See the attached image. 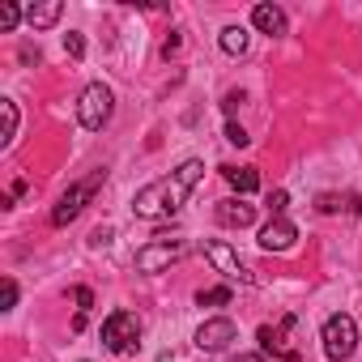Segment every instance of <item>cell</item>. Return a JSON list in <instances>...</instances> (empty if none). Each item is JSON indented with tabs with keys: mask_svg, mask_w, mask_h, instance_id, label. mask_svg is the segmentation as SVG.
I'll return each mask as SVG.
<instances>
[{
	"mask_svg": "<svg viewBox=\"0 0 362 362\" xmlns=\"http://www.w3.org/2000/svg\"><path fill=\"white\" fill-rule=\"evenodd\" d=\"M226 141H230V145H247L252 136H247V132H243V128H239V124L230 119V124H226Z\"/></svg>",
	"mask_w": 362,
	"mask_h": 362,
	"instance_id": "cell-23",
	"label": "cell"
},
{
	"mask_svg": "<svg viewBox=\"0 0 362 362\" xmlns=\"http://www.w3.org/2000/svg\"><path fill=\"white\" fill-rule=\"evenodd\" d=\"M294 328H298V320H294V315H286L281 324H260V332H256L260 354H269L273 362H303L298 345L290 341V332H294Z\"/></svg>",
	"mask_w": 362,
	"mask_h": 362,
	"instance_id": "cell-5",
	"label": "cell"
},
{
	"mask_svg": "<svg viewBox=\"0 0 362 362\" xmlns=\"http://www.w3.org/2000/svg\"><path fill=\"white\" fill-rule=\"evenodd\" d=\"M235 362H273V358H269V354H239Z\"/></svg>",
	"mask_w": 362,
	"mask_h": 362,
	"instance_id": "cell-27",
	"label": "cell"
},
{
	"mask_svg": "<svg viewBox=\"0 0 362 362\" xmlns=\"http://www.w3.org/2000/svg\"><path fill=\"white\" fill-rule=\"evenodd\" d=\"M0 111H5V136H0V145H13V136H18V103L0 98Z\"/></svg>",
	"mask_w": 362,
	"mask_h": 362,
	"instance_id": "cell-16",
	"label": "cell"
},
{
	"mask_svg": "<svg viewBox=\"0 0 362 362\" xmlns=\"http://www.w3.org/2000/svg\"><path fill=\"white\" fill-rule=\"evenodd\" d=\"M18 22H22V9H18V5H0V30L9 35Z\"/></svg>",
	"mask_w": 362,
	"mask_h": 362,
	"instance_id": "cell-19",
	"label": "cell"
},
{
	"mask_svg": "<svg viewBox=\"0 0 362 362\" xmlns=\"http://www.w3.org/2000/svg\"><path fill=\"white\" fill-rule=\"evenodd\" d=\"M175 52H179V30H175V35H170V39H166V43H162V56H166V60H170V56H175Z\"/></svg>",
	"mask_w": 362,
	"mask_h": 362,
	"instance_id": "cell-25",
	"label": "cell"
},
{
	"mask_svg": "<svg viewBox=\"0 0 362 362\" xmlns=\"http://www.w3.org/2000/svg\"><path fill=\"white\" fill-rule=\"evenodd\" d=\"M13 307H18V281L5 277L0 281V311H13Z\"/></svg>",
	"mask_w": 362,
	"mask_h": 362,
	"instance_id": "cell-18",
	"label": "cell"
},
{
	"mask_svg": "<svg viewBox=\"0 0 362 362\" xmlns=\"http://www.w3.org/2000/svg\"><path fill=\"white\" fill-rule=\"evenodd\" d=\"M252 22H256V30H264V35H286V13H281L277 5H256V9H252Z\"/></svg>",
	"mask_w": 362,
	"mask_h": 362,
	"instance_id": "cell-13",
	"label": "cell"
},
{
	"mask_svg": "<svg viewBox=\"0 0 362 362\" xmlns=\"http://www.w3.org/2000/svg\"><path fill=\"white\" fill-rule=\"evenodd\" d=\"M73 298H77V311H81V315L94 307V290H90V286H77V290H73Z\"/></svg>",
	"mask_w": 362,
	"mask_h": 362,
	"instance_id": "cell-21",
	"label": "cell"
},
{
	"mask_svg": "<svg viewBox=\"0 0 362 362\" xmlns=\"http://www.w3.org/2000/svg\"><path fill=\"white\" fill-rule=\"evenodd\" d=\"M201 175H205V166H201L197 158H188L179 170H170V175L153 179V184H145V188L132 197V214H136V218H145V222L175 218L179 209L188 205V192L201 184Z\"/></svg>",
	"mask_w": 362,
	"mask_h": 362,
	"instance_id": "cell-1",
	"label": "cell"
},
{
	"mask_svg": "<svg viewBox=\"0 0 362 362\" xmlns=\"http://www.w3.org/2000/svg\"><path fill=\"white\" fill-rule=\"evenodd\" d=\"M218 222L222 226H230V230H243V226H252L256 222V209L243 201V197H230V201H218Z\"/></svg>",
	"mask_w": 362,
	"mask_h": 362,
	"instance_id": "cell-11",
	"label": "cell"
},
{
	"mask_svg": "<svg viewBox=\"0 0 362 362\" xmlns=\"http://www.w3.org/2000/svg\"><path fill=\"white\" fill-rule=\"evenodd\" d=\"M247 43H252V39H247L243 26H226V30H222V52H226V56H243Z\"/></svg>",
	"mask_w": 362,
	"mask_h": 362,
	"instance_id": "cell-15",
	"label": "cell"
},
{
	"mask_svg": "<svg viewBox=\"0 0 362 362\" xmlns=\"http://www.w3.org/2000/svg\"><path fill=\"white\" fill-rule=\"evenodd\" d=\"M222 175H226V184H230L239 197H252V192L260 188V175H256V166H222Z\"/></svg>",
	"mask_w": 362,
	"mask_h": 362,
	"instance_id": "cell-12",
	"label": "cell"
},
{
	"mask_svg": "<svg viewBox=\"0 0 362 362\" xmlns=\"http://www.w3.org/2000/svg\"><path fill=\"white\" fill-rule=\"evenodd\" d=\"M90 243H94V247H107V243H111V230H94V239H90Z\"/></svg>",
	"mask_w": 362,
	"mask_h": 362,
	"instance_id": "cell-26",
	"label": "cell"
},
{
	"mask_svg": "<svg viewBox=\"0 0 362 362\" xmlns=\"http://www.w3.org/2000/svg\"><path fill=\"white\" fill-rule=\"evenodd\" d=\"M60 13H64L60 0H43V5H30V9H26V22H30L35 30H47V26L60 22Z\"/></svg>",
	"mask_w": 362,
	"mask_h": 362,
	"instance_id": "cell-14",
	"label": "cell"
},
{
	"mask_svg": "<svg viewBox=\"0 0 362 362\" xmlns=\"http://www.w3.org/2000/svg\"><path fill=\"white\" fill-rule=\"evenodd\" d=\"M320 341H324V358H328V362L354 358V345H358V324H354V315H345V311L328 315L324 328H320Z\"/></svg>",
	"mask_w": 362,
	"mask_h": 362,
	"instance_id": "cell-2",
	"label": "cell"
},
{
	"mask_svg": "<svg viewBox=\"0 0 362 362\" xmlns=\"http://www.w3.org/2000/svg\"><path fill=\"white\" fill-rule=\"evenodd\" d=\"M230 298H235V294H230V286H214V290H201V294H197V303H201V307H226Z\"/></svg>",
	"mask_w": 362,
	"mask_h": 362,
	"instance_id": "cell-17",
	"label": "cell"
},
{
	"mask_svg": "<svg viewBox=\"0 0 362 362\" xmlns=\"http://www.w3.org/2000/svg\"><path fill=\"white\" fill-rule=\"evenodd\" d=\"M103 184H107V170H90V175L81 179V184H73V188L60 197V205L52 209V226H69V222H73V218H77V214L94 201V192H98Z\"/></svg>",
	"mask_w": 362,
	"mask_h": 362,
	"instance_id": "cell-3",
	"label": "cell"
},
{
	"mask_svg": "<svg viewBox=\"0 0 362 362\" xmlns=\"http://www.w3.org/2000/svg\"><path fill=\"white\" fill-rule=\"evenodd\" d=\"M315 209H320V214H337V209H341V201H337V197H320V205H315Z\"/></svg>",
	"mask_w": 362,
	"mask_h": 362,
	"instance_id": "cell-24",
	"label": "cell"
},
{
	"mask_svg": "<svg viewBox=\"0 0 362 362\" xmlns=\"http://www.w3.org/2000/svg\"><path fill=\"white\" fill-rule=\"evenodd\" d=\"M22 60L26 64H39V47H22Z\"/></svg>",
	"mask_w": 362,
	"mask_h": 362,
	"instance_id": "cell-28",
	"label": "cell"
},
{
	"mask_svg": "<svg viewBox=\"0 0 362 362\" xmlns=\"http://www.w3.org/2000/svg\"><path fill=\"white\" fill-rule=\"evenodd\" d=\"M184 252H188L184 243H149L136 252V273H162L175 260H184Z\"/></svg>",
	"mask_w": 362,
	"mask_h": 362,
	"instance_id": "cell-8",
	"label": "cell"
},
{
	"mask_svg": "<svg viewBox=\"0 0 362 362\" xmlns=\"http://www.w3.org/2000/svg\"><path fill=\"white\" fill-rule=\"evenodd\" d=\"M111 111H115V94H111L103 81H94V86L81 90V98H77V119H81V128L103 132V128L111 124Z\"/></svg>",
	"mask_w": 362,
	"mask_h": 362,
	"instance_id": "cell-4",
	"label": "cell"
},
{
	"mask_svg": "<svg viewBox=\"0 0 362 362\" xmlns=\"http://www.w3.org/2000/svg\"><path fill=\"white\" fill-rule=\"evenodd\" d=\"M64 52H69V56H73V60H81V56H86V39H81V35H73V30H69V35H64Z\"/></svg>",
	"mask_w": 362,
	"mask_h": 362,
	"instance_id": "cell-20",
	"label": "cell"
},
{
	"mask_svg": "<svg viewBox=\"0 0 362 362\" xmlns=\"http://www.w3.org/2000/svg\"><path fill=\"white\" fill-rule=\"evenodd\" d=\"M205 260L226 277V281H239V286H256V273L239 260V252L230 247V243H222V239H205Z\"/></svg>",
	"mask_w": 362,
	"mask_h": 362,
	"instance_id": "cell-7",
	"label": "cell"
},
{
	"mask_svg": "<svg viewBox=\"0 0 362 362\" xmlns=\"http://www.w3.org/2000/svg\"><path fill=\"white\" fill-rule=\"evenodd\" d=\"M294 239H298V226H294L290 218H273V222L260 230V239H256V243H260L264 252H290V247H294Z\"/></svg>",
	"mask_w": 362,
	"mask_h": 362,
	"instance_id": "cell-10",
	"label": "cell"
},
{
	"mask_svg": "<svg viewBox=\"0 0 362 362\" xmlns=\"http://www.w3.org/2000/svg\"><path fill=\"white\" fill-rule=\"evenodd\" d=\"M235 337H239V332H235V320H226V315H214V320H205V324L197 328V345H201L205 354H222Z\"/></svg>",
	"mask_w": 362,
	"mask_h": 362,
	"instance_id": "cell-9",
	"label": "cell"
},
{
	"mask_svg": "<svg viewBox=\"0 0 362 362\" xmlns=\"http://www.w3.org/2000/svg\"><path fill=\"white\" fill-rule=\"evenodd\" d=\"M286 205H290V197H286V192L277 188V192L269 197V209H273V218H286Z\"/></svg>",
	"mask_w": 362,
	"mask_h": 362,
	"instance_id": "cell-22",
	"label": "cell"
},
{
	"mask_svg": "<svg viewBox=\"0 0 362 362\" xmlns=\"http://www.w3.org/2000/svg\"><path fill=\"white\" fill-rule=\"evenodd\" d=\"M136 341H141V320L132 315V311H111L107 320H103V345L111 349V354H132L136 349Z\"/></svg>",
	"mask_w": 362,
	"mask_h": 362,
	"instance_id": "cell-6",
	"label": "cell"
}]
</instances>
